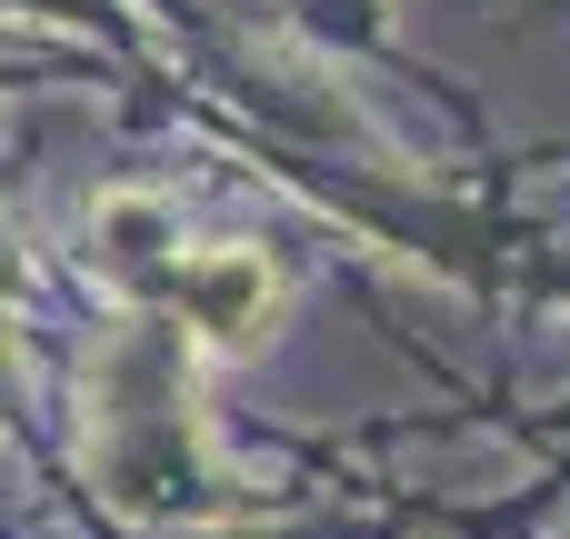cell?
Returning <instances> with one entry per match:
<instances>
[{
    "label": "cell",
    "mask_w": 570,
    "mask_h": 539,
    "mask_svg": "<svg viewBox=\"0 0 570 539\" xmlns=\"http://www.w3.org/2000/svg\"><path fill=\"white\" fill-rule=\"evenodd\" d=\"M160 290H170V300H180V310H190L210 340H230V350H250V340L271 330V300H281V290H271V270H261L250 250H210V260H180Z\"/></svg>",
    "instance_id": "cell-1"
}]
</instances>
